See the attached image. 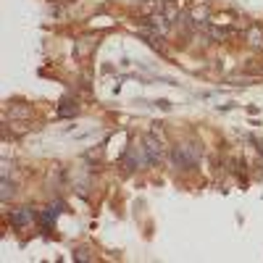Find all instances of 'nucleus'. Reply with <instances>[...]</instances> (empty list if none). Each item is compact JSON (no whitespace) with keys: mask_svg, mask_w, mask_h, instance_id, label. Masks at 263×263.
<instances>
[{"mask_svg":"<svg viewBox=\"0 0 263 263\" xmlns=\"http://www.w3.org/2000/svg\"><path fill=\"white\" fill-rule=\"evenodd\" d=\"M76 114H79V106L72 103V100H60V103H58V116L60 118H72Z\"/></svg>","mask_w":263,"mask_h":263,"instance_id":"20e7f679","label":"nucleus"},{"mask_svg":"<svg viewBox=\"0 0 263 263\" xmlns=\"http://www.w3.org/2000/svg\"><path fill=\"white\" fill-rule=\"evenodd\" d=\"M156 106H158V108H164V110L171 108V106H168V100H156Z\"/></svg>","mask_w":263,"mask_h":263,"instance_id":"1a4fd4ad","label":"nucleus"},{"mask_svg":"<svg viewBox=\"0 0 263 263\" xmlns=\"http://www.w3.org/2000/svg\"><path fill=\"white\" fill-rule=\"evenodd\" d=\"M11 221L16 226H26V224H32V221H34V210L32 208H18L16 214L11 216Z\"/></svg>","mask_w":263,"mask_h":263,"instance_id":"7ed1b4c3","label":"nucleus"},{"mask_svg":"<svg viewBox=\"0 0 263 263\" xmlns=\"http://www.w3.org/2000/svg\"><path fill=\"white\" fill-rule=\"evenodd\" d=\"M11 116H22V118H26V116H29V110H26V108H14V110H11Z\"/></svg>","mask_w":263,"mask_h":263,"instance_id":"6e6552de","label":"nucleus"},{"mask_svg":"<svg viewBox=\"0 0 263 263\" xmlns=\"http://www.w3.org/2000/svg\"><path fill=\"white\" fill-rule=\"evenodd\" d=\"M250 40H252V48H260V45H263V32H260L258 26L250 29Z\"/></svg>","mask_w":263,"mask_h":263,"instance_id":"39448f33","label":"nucleus"},{"mask_svg":"<svg viewBox=\"0 0 263 263\" xmlns=\"http://www.w3.org/2000/svg\"><path fill=\"white\" fill-rule=\"evenodd\" d=\"M56 214H58L56 208H48L45 214H42V224H45V226H50V224H53V218H56Z\"/></svg>","mask_w":263,"mask_h":263,"instance_id":"0eeeda50","label":"nucleus"},{"mask_svg":"<svg viewBox=\"0 0 263 263\" xmlns=\"http://www.w3.org/2000/svg\"><path fill=\"white\" fill-rule=\"evenodd\" d=\"M76 258H82V260H90V256H87V250H76Z\"/></svg>","mask_w":263,"mask_h":263,"instance_id":"9d476101","label":"nucleus"},{"mask_svg":"<svg viewBox=\"0 0 263 263\" xmlns=\"http://www.w3.org/2000/svg\"><path fill=\"white\" fill-rule=\"evenodd\" d=\"M142 148H145V153L150 158V164H160V160H164V142H160L156 134H145Z\"/></svg>","mask_w":263,"mask_h":263,"instance_id":"f03ea898","label":"nucleus"},{"mask_svg":"<svg viewBox=\"0 0 263 263\" xmlns=\"http://www.w3.org/2000/svg\"><path fill=\"white\" fill-rule=\"evenodd\" d=\"M171 164H174L176 168H192L198 164V150H192L187 145H176L174 150H171Z\"/></svg>","mask_w":263,"mask_h":263,"instance_id":"f257e3e1","label":"nucleus"},{"mask_svg":"<svg viewBox=\"0 0 263 263\" xmlns=\"http://www.w3.org/2000/svg\"><path fill=\"white\" fill-rule=\"evenodd\" d=\"M14 195V184H11V179L8 176H3V200H8Z\"/></svg>","mask_w":263,"mask_h":263,"instance_id":"423d86ee","label":"nucleus"}]
</instances>
